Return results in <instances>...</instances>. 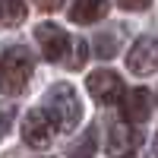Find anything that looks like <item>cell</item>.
<instances>
[{
  "instance_id": "obj_1",
  "label": "cell",
  "mask_w": 158,
  "mask_h": 158,
  "mask_svg": "<svg viewBox=\"0 0 158 158\" xmlns=\"http://www.w3.org/2000/svg\"><path fill=\"white\" fill-rule=\"evenodd\" d=\"M44 114L51 117L54 130H63L70 133L76 130V123L82 120V108H79V98L70 82H57L48 89V98H44Z\"/></svg>"
},
{
  "instance_id": "obj_15",
  "label": "cell",
  "mask_w": 158,
  "mask_h": 158,
  "mask_svg": "<svg viewBox=\"0 0 158 158\" xmlns=\"http://www.w3.org/2000/svg\"><path fill=\"white\" fill-rule=\"evenodd\" d=\"M123 10H130V13H139V10H149V3L152 0H117Z\"/></svg>"
},
{
  "instance_id": "obj_14",
  "label": "cell",
  "mask_w": 158,
  "mask_h": 158,
  "mask_svg": "<svg viewBox=\"0 0 158 158\" xmlns=\"http://www.w3.org/2000/svg\"><path fill=\"white\" fill-rule=\"evenodd\" d=\"M10 120H13V108L0 104V139L6 136V130H10Z\"/></svg>"
},
{
  "instance_id": "obj_7",
  "label": "cell",
  "mask_w": 158,
  "mask_h": 158,
  "mask_svg": "<svg viewBox=\"0 0 158 158\" xmlns=\"http://www.w3.org/2000/svg\"><path fill=\"white\" fill-rule=\"evenodd\" d=\"M142 146V133L133 123H114L108 130V155L111 158H130L136 149Z\"/></svg>"
},
{
  "instance_id": "obj_10",
  "label": "cell",
  "mask_w": 158,
  "mask_h": 158,
  "mask_svg": "<svg viewBox=\"0 0 158 158\" xmlns=\"http://www.w3.org/2000/svg\"><path fill=\"white\" fill-rule=\"evenodd\" d=\"M25 0H0V22L10 25V29H16V25L25 22Z\"/></svg>"
},
{
  "instance_id": "obj_11",
  "label": "cell",
  "mask_w": 158,
  "mask_h": 158,
  "mask_svg": "<svg viewBox=\"0 0 158 158\" xmlns=\"http://www.w3.org/2000/svg\"><path fill=\"white\" fill-rule=\"evenodd\" d=\"M70 158H95V130H85L82 139L70 146Z\"/></svg>"
},
{
  "instance_id": "obj_16",
  "label": "cell",
  "mask_w": 158,
  "mask_h": 158,
  "mask_svg": "<svg viewBox=\"0 0 158 158\" xmlns=\"http://www.w3.org/2000/svg\"><path fill=\"white\" fill-rule=\"evenodd\" d=\"M35 3L41 6V10H60V6H63V0H35Z\"/></svg>"
},
{
  "instance_id": "obj_6",
  "label": "cell",
  "mask_w": 158,
  "mask_h": 158,
  "mask_svg": "<svg viewBox=\"0 0 158 158\" xmlns=\"http://www.w3.org/2000/svg\"><path fill=\"white\" fill-rule=\"evenodd\" d=\"M85 89H89V95L98 104H117L120 95H123V79L117 73H111V70H98V73L89 76Z\"/></svg>"
},
{
  "instance_id": "obj_4",
  "label": "cell",
  "mask_w": 158,
  "mask_h": 158,
  "mask_svg": "<svg viewBox=\"0 0 158 158\" xmlns=\"http://www.w3.org/2000/svg\"><path fill=\"white\" fill-rule=\"evenodd\" d=\"M127 67L136 76H149L158 70V35H142L127 51Z\"/></svg>"
},
{
  "instance_id": "obj_2",
  "label": "cell",
  "mask_w": 158,
  "mask_h": 158,
  "mask_svg": "<svg viewBox=\"0 0 158 158\" xmlns=\"http://www.w3.org/2000/svg\"><path fill=\"white\" fill-rule=\"evenodd\" d=\"M32 79V54L19 44L6 48L0 54V89L3 95H19Z\"/></svg>"
},
{
  "instance_id": "obj_12",
  "label": "cell",
  "mask_w": 158,
  "mask_h": 158,
  "mask_svg": "<svg viewBox=\"0 0 158 158\" xmlns=\"http://www.w3.org/2000/svg\"><path fill=\"white\" fill-rule=\"evenodd\" d=\"M95 44H98V48H95V54H98V57H114V54H117V35H114V32H111V35H104V32H101Z\"/></svg>"
},
{
  "instance_id": "obj_8",
  "label": "cell",
  "mask_w": 158,
  "mask_h": 158,
  "mask_svg": "<svg viewBox=\"0 0 158 158\" xmlns=\"http://www.w3.org/2000/svg\"><path fill=\"white\" fill-rule=\"evenodd\" d=\"M149 111H152V95H149V89H133L127 95H120V114H123V120L127 123H142L149 117Z\"/></svg>"
},
{
  "instance_id": "obj_3",
  "label": "cell",
  "mask_w": 158,
  "mask_h": 158,
  "mask_svg": "<svg viewBox=\"0 0 158 158\" xmlns=\"http://www.w3.org/2000/svg\"><path fill=\"white\" fill-rule=\"evenodd\" d=\"M35 41L41 48L44 60H51V63L67 60V54H70V35L63 32L60 25H54V22H41L38 25L35 29Z\"/></svg>"
},
{
  "instance_id": "obj_9",
  "label": "cell",
  "mask_w": 158,
  "mask_h": 158,
  "mask_svg": "<svg viewBox=\"0 0 158 158\" xmlns=\"http://www.w3.org/2000/svg\"><path fill=\"white\" fill-rule=\"evenodd\" d=\"M108 16V0H73L70 19L76 25H95Z\"/></svg>"
},
{
  "instance_id": "obj_5",
  "label": "cell",
  "mask_w": 158,
  "mask_h": 158,
  "mask_svg": "<svg viewBox=\"0 0 158 158\" xmlns=\"http://www.w3.org/2000/svg\"><path fill=\"white\" fill-rule=\"evenodd\" d=\"M22 139L29 142L32 149H48L51 146V139H54V123H51V117L44 114V108H35V111L25 114Z\"/></svg>"
},
{
  "instance_id": "obj_13",
  "label": "cell",
  "mask_w": 158,
  "mask_h": 158,
  "mask_svg": "<svg viewBox=\"0 0 158 158\" xmlns=\"http://www.w3.org/2000/svg\"><path fill=\"white\" fill-rule=\"evenodd\" d=\"M70 51H73L70 67H82V63L89 60V44H85V41H76V44H70Z\"/></svg>"
}]
</instances>
